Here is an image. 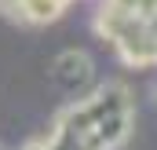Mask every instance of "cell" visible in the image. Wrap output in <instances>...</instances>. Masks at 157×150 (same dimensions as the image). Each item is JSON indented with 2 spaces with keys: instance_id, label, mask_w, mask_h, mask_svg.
Here are the masks:
<instances>
[{
  "instance_id": "obj_1",
  "label": "cell",
  "mask_w": 157,
  "mask_h": 150,
  "mask_svg": "<svg viewBox=\"0 0 157 150\" xmlns=\"http://www.w3.org/2000/svg\"><path fill=\"white\" fill-rule=\"evenodd\" d=\"M48 81L62 95H88L91 92V59L77 48H66L48 62Z\"/></svg>"
},
{
  "instance_id": "obj_2",
  "label": "cell",
  "mask_w": 157,
  "mask_h": 150,
  "mask_svg": "<svg viewBox=\"0 0 157 150\" xmlns=\"http://www.w3.org/2000/svg\"><path fill=\"white\" fill-rule=\"evenodd\" d=\"M0 150H4V147H0Z\"/></svg>"
}]
</instances>
